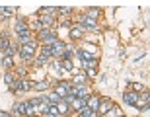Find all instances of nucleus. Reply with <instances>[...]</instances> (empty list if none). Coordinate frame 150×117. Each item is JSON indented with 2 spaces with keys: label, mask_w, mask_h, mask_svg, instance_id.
<instances>
[{
  "label": "nucleus",
  "mask_w": 150,
  "mask_h": 117,
  "mask_svg": "<svg viewBox=\"0 0 150 117\" xmlns=\"http://www.w3.org/2000/svg\"><path fill=\"white\" fill-rule=\"evenodd\" d=\"M20 53H22V59H25V61H29L31 57L35 55V45H22V49H20Z\"/></svg>",
  "instance_id": "f257e3e1"
},
{
  "label": "nucleus",
  "mask_w": 150,
  "mask_h": 117,
  "mask_svg": "<svg viewBox=\"0 0 150 117\" xmlns=\"http://www.w3.org/2000/svg\"><path fill=\"white\" fill-rule=\"evenodd\" d=\"M70 94V86H68L67 82H61L59 86H57V92H55V96H59L61 100H64L67 96Z\"/></svg>",
  "instance_id": "f03ea898"
},
{
  "label": "nucleus",
  "mask_w": 150,
  "mask_h": 117,
  "mask_svg": "<svg viewBox=\"0 0 150 117\" xmlns=\"http://www.w3.org/2000/svg\"><path fill=\"white\" fill-rule=\"evenodd\" d=\"M39 39H41L45 45H53L57 41V33H53V31H41Z\"/></svg>",
  "instance_id": "7ed1b4c3"
},
{
  "label": "nucleus",
  "mask_w": 150,
  "mask_h": 117,
  "mask_svg": "<svg viewBox=\"0 0 150 117\" xmlns=\"http://www.w3.org/2000/svg\"><path fill=\"white\" fill-rule=\"evenodd\" d=\"M51 51H53V55H64V51H67V45L62 43V41H55V43L51 45Z\"/></svg>",
  "instance_id": "20e7f679"
},
{
  "label": "nucleus",
  "mask_w": 150,
  "mask_h": 117,
  "mask_svg": "<svg viewBox=\"0 0 150 117\" xmlns=\"http://www.w3.org/2000/svg\"><path fill=\"white\" fill-rule=\"evenodd\" d=\"M100 98H96V96H88V100H86V106L90 107V109H92V111H98V107H100Z\"/></svg>",
  "instance_id": "39448f33"
},
{
  "label": "nucleus",
  "mask_w": 150,
  "mask_h": 117,
  "mask_svg": "<svg viewBox=\"0 0 150 117\" xmlns=\"http://www.w3.org/2000/svg\"><path fill=\"white\" fill-rule=\"evenodd\" d=\"M82 26H86V28H90V29H98V22L92 20L90 16H84L82 18Z\"/></svg>",
  "instance_id": "423d86ee"
},
{
  "label": "nucleus",
  "mask_w": 150,
  "mask_h": 117,
  "mask_svg": "<svg viewBox=\"0 0 150 117\" xmlns=\"http://www.w3.org/2000/svg\"><path fill=\"white\" fill-rule=\"evenodd\" d=\"M148 92H144V94L142 96H139V100H137V104H134V106L137 107H148Z\"/></svg>",
  "instance_id": "0eeeda50"
},
{
  "label": "nucleus",
  "mask_w": 150,
  "mask_h": 117,
  "mask_svg": "<svg viewBox=\"0 0 150 117\" xmlns=\"http://www.w3.org/2000/svg\"><path fill=\"white\" fill-rule=\"evenodd\" d=\"M123 100L127 101V104H131V106H134V104H137V100H139V96L134 94V92H125Z\"/></svg>",
  "instance_id": "6e6552de"
},
{
  "label": "nucleus",
  "mask_w": 150,
  "mask_h": 117,
  "mask_svg": "<svg viewBox=\"0 0 150 117\" xmlns=\"http://www.w3.org/2000/svg\"><path fill=\"white\" fill-rule=\"evenodd\" d=\"M51 86V82H47V80H41V82H37V84H33V88L37 90V92H43V90H47Z\"/></svg>",
  "instance_id": "1a4fd4ad"
},
{
  "label": "nucleus",
  "mask_w": 150,
  "mask_h": 117,
  "mask_svg": "<svg viewBox=\"0 0 150 117\" xmlns=\"http://www.w3.org/2000/svg\"><path fill=\"white\" fill-rule=\"evenodd\" d=\"M96 113L90 109L88 106H84V107H80V117H94Z\"/></svg>",
  "instance_id": "9d476101"
},
{
  "label": "nucleus",
  "mask_w": 150,
  "mask_h": 117,
  "mask_svg": "<svg viewBox=\"0 0 150 117\" xmlns=\"http://www.w3.org/2000/svg\"><path fill=\"white\" fill-rule=\"evenodd\" d=\"M86 74H78L76 78H74V86H76V88H80V86H84V82H86Z\"/></svg>",
  "instance_id": "9b49d317"
},
{
  "label": "nucleus",
  "mask_w": 150,
  "mask_h": 117,
  "mask_svg": "<svg viewBox=\"0 0 150 117\" xmlns=\"http://www.w3.org/2000/svg\"><path fill=\"white\" fill-rule=\"evenodd\" d=\"M55 107H57V111H59V113H68V104H67V101H59Z\"/></svg>",
  "instance_id": "f8f14e48"
},
{
  "label": "nucleus",
  "mask_w": 150,
  "mask_h": 117,
  "mask_svg": "<svg viewBox=\"0 0 150 117\" xmlns=\"http://www.w3.org/2000/svg\"><path fill=\"white\" fill-rule=\"evenodd\" d=\"M70 37H72V39H80V37H82V26L70 29Z\"/></svg>",
  "instance_id": "ddd939ff"
},
{
  "label": "nucleus",
  "mask_w": 150,
  "mask_h": 117,
  "mask_svg": "<svg viewBox=\"0 0 150 117\" xmlns=\"http://www.w3.org/2000/svg\"><path fill=\"white\" fill-rule=\"evenodd\" d=\"M25 29H28L25 22H23V20H18V22H16V31H18V33H22V31H25Z\"/></svg>",
  "instance_id": "4468645a"
},
{
  "label": "nucleus",
  "mask_w": 150,
  "mask_h": 117,
  "mask_svg": "<svg viewBox=\"0 0 150 117\" xmlns=\"http://www.w3.org/2000/svg\"><path fill=\"white\" fill-rule=\"evenodd\" d=\"M41 57H43V59H49V57H53L51 45H45V47H43V51H41Z\"/></svg>",
  "instance_id": "2eb2a0df"
},
{
  "label": "nucleus",
  "mask_w": 150,
  "mask_h": 117,
  "mask_svg": "<svg viewBox=\"0 0 150 117\" xmlns=\"http://www.w3.org/2000/svg\"><path fill=\"white\" fill-rule=\"evenodd\" d=\"M109 107H111V101H109V100H105L103 104H100V107H98V109H100L101 113H107V111H109Z\"/></svg>",
  "instance_id": "dca6fc26"
},
{
  "label": "nucleus",
  "mask_w": 150,
  "mask_h": 117,
  "mask_svg": "<svg viewBox=\"0 0 150 117\" xmlns=\"http://www.w3.org/2000/svg\"><path fill=\"white\" fill-rule=\"evenodd\" d=\"M121 115V109H119V107H109V111H107V117H119Z\"/></svg>",
  "instance_id": "f3484780"
},
{
  "label": "nucleus",
  "mask_w": 150,
  "mask_h": 117,
  "mask_svg": "<svg viewBox=\"0 0 150 117\" xmlns=\"http://www.w3.org/2000/svg\"><path fill=\"white\" fill-rule=\"evenodd\" d=\"M96 65H98V62H96V59H92V61H82V68H88V70H92Z\"/></svg>",
  "instance_id": "a211bd4d"
},
{
  "label": "nucleus",
  "mask_w": 150,
  "mask_h": 117,
  "mask_svg": "<svg viewBox=\"0 0 150 117\" xmlns=\"http://www.w3.org/2000/svg\"><path fill=\"white\" fill-rule=\"evenodd\" d=\"M31 88H33V84L29 82V80H22V92H28Z\"/></svg>",
  "instance_id": "6ab92c4d"
},
{
  "label": "nucleus",
  "mask_w": 150,
  "mask_h": 117,
  "mask_svg": "<svg viewBox=\"0 0 150 117\" xmlns=\"http://www.w3.org/2000/svg\"><path fill=\"white\" fill-rule=\"evenodd\" d=\"M14 53H16V47H14V45H8V49H4V55L6 57H12Z\"/></svg>",
  "instance_id": "aec40b11"
},
{
  "label": "nucleus",
  "mask_w": 150,
  "mask_h": 117,
  "mask_svg": "<svg viewBox=\"0 0 150 117\" xmlns=\"http://www.w3.org/2000/svg\"><path fill=\"white\" fill-rule=\"evenodd\" d=\"M0 49H8V37L6 35L0 37Z\"/></svg>",
  "instance_id": "412c9836"
},
{
  "label": "nucleus",
  "mask_w": 150,
  "mask_h": 117,
  "mask_svg": "<svg viewBox=\"0 0 150 117\" xmlns=\"http://www.w3.org/2000/svg\"><path fill=\"white\" fill-rule=\"evenodd\" d=\"M2 65H4L6 68H10L12 65H14V61H12V57H4V61H2Z\"/></svg>",
  "instance_id": "4be33fe9"
},
{
  "label": "nucleus",
  "mask_w": 150,
  "mask_h": 117,
  "mask_svg": "<svg viewBox=\"0 0 150 117\" xmlns=\"http://www.w3.org/2000/svg\"><path fill=\"white\" fill-rule=\"evenodd\" d=\"M88 16H90V18H92V20H96V18L100 16V10H96V8H92V10H90V12H88Z\"/></svg>",
  "instance_id": "5701e85b"
},
{
  "label": "nucleus",
  "mask_w": 150,
  "mask_h": 117,
  "mask_svg": "<svg viewBox=\"0 0 150 117\" xmlns=\"http://www.w3.org/2000/svg\"><path fill=\"white\" fill-rule=\"evenodd\" d=\"M12 8H0V14H2V16H12Z\"/></svg>",
  "instance_id": "b1692460"
},
{
  "label": "nucleus",
  "mask_w": 150,
  "mask_h": 117,
  "mask_svg": "<svg viewBox=\"0 0 150 117\" xmlns=\"http://www.w3.org/2000/svg\"><path fill=\"white\" fill-rule=\"evenodd\" d=\"M51 22H53V20H51V16H43V18H41V26H43V23L47 26V23H51Z\"/></svg>",
  "instance_id": "393cba45"
},
{
  "label": "nucleus",
  "mask_w": 150,
  "mask_h": 117,
  "mask_svg": "<svg viewBox=\"0 0 150 117\" xmlns=\"http://www.w3.org/2000/svg\"><path fill=\"white\" fill-rule=\"evenodd\" d=\"M4 80H6V84H10V86L14 84V76H12V74H6V76H4Z\"/></svg>",
  "instance_id": "a878e982"
},
{
  "label": "nucleus",
  "mask_w": 150,
  "mask_h": 117,
  "mask_svg": "<svg viewBox=\"0 0 150 117\" xmlns=\"http://www.w3.org/2000/svg\"><path fill=\"white\" fill-rule=\"evenodd\" d=\"M61 67H64L67 70H70V68H72V62H70V61H62V65H61Z\"/></svg>",
  "instance_id": "bb28decb"
},
{
  "label": "nucleus",
  "mask_w": 150,
  "mask_h": 117,
  "mask_svg": "<svg viewBox=\"0 0 150 117\" xmlns=\"http://www.w3.org/2000/svg\"><path fill=\"white\" fill-rule=\"evenodd\" d=\"M45 62H47V59H43V57H39L37 61H35V65H37V67H41V65H45Z\"/></svg>",
  "instance_id": "cd10ccee"
},
{
  "label": "nucleus",
  "mask_w": 150,
  "mask_h": 117,
  "mask_svg": "<svg viewBox=\"0 0 150 117\" xmlns=\"http://www.w3.org/2000/svg\"><path fill=\"white\" fill-rule=\"evenodd\" d=\"M134 90H137V92H140V90H144V86H142V84H134Z\"/></svg>",
  "instance_id": "c85d7f7f"
},
{
  "label": "nucleus",
  "mask_w": 150,
  "mask_h": 117,
  "mask_svg": "<svg viewBox=\"0 0 150 117\" xmlns=\"http://www.w3.org/2000/svg\"><path fill=\"white\" fill-rule=\"evenodd\" d=\"M33 28H35V29H41L43 26H41V22H35V23H33Z\"/></svg>",
  "instance_id": "c756f323"
},
{
  "label": "nucleus",
  "mask_w": 150,
  "mask_h": 117,
  "mask_svg": "<svg viewBox=\"0 0 150 117\" xmlns=\"http://www.w3.org/2000/svg\"><path fill=\"white\" fill-rule=\"evenodd\" d=\"M0 117H10V113H6V111H0Z\"/></svg>",
  "instance_id": "7c9ffc66"
},
{
  "label": "nucleus",
  "mask_w": 150,
  "mask_h": 117,
  "mask_svg": "<svg viewBox=\"0 0 150 117\" xmlns=\"http://www.w3.org/2000/svg\"><path fill=\"white\" fill-rule=\"evenodd\" d=\"M119 117H123V115H119Z\"/></svg>",
  "instance_id": "2f4dec72"
}]
</instances>
